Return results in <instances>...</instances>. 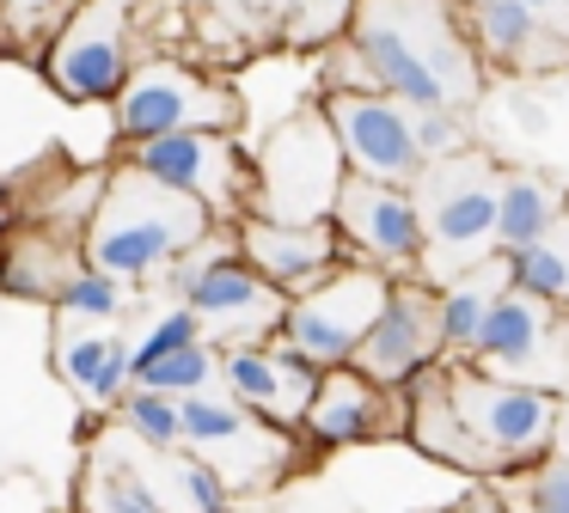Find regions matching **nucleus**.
Listing matches in <instances>:
<instances>
[{
	"label": "nucleus",
	"mask_w": 569,
	"mask_h": 513,
	"mask_svg": "<svg viewBox=\"0 0 569 513\" xmlns=\"http://www.w3.org/2000/svg\"><path fill=\"white\" fill-rule=\"evenodd\" d=\"M405 398H410V434H405L410 446L435 464L490 476V483L539 464L557 446V428H563L557 391L502 379L490 366L466 361V354L422 366L405 385Z\"/></svg>",
	"instance_id": "obj_1"
},
{
	"label": "nucleus",
	"mask_w": 569,
	"mask_h": 513,
	"mask_svg": "<svg viewBox=\"0 0 569 513\" xmlns=\"http://www.w3.org/2000/svg\"><path fill=\"white\" fill-rule=\"evenodd\" d=\"M349 43L373 68L380 92L405 104L471 110L483 98V56L466 31V0H356Z\"/></svg>",
	"instance_id": "obj_2"
},
{
	"label": "nucleus",
	"mask_w": 569,
	"mask_h": 513,
	"mask_svg": "<svg viewBox=\"0 0 569 513\" xmlns=\"http://www.w3.org/2000/svg\"><path fill=\"white\" fill-rule=\"evenodd\" d=\"M221 220L197 202V195H178L166 190L160 178L123 165L117 159L111 178H104V195L92 208L87 232H80V251L87 263L111 269L123 281H148V275H166L190 244H202Z\"/></svg>",
	"instance_id": "obj_3"
},
{
	"label": "nucleus",
	"mask_w": 569,
	"mask_h": 513,
	"mask_svg": "<svg viewBox=\"0 0 569 513\" xmlns=\"http://www.w3.org/2000/svg\"><path fill=\"white\" fill-rule=\"evenodd\" d=\"M422 208V275L453 281L471 263H483V251H496V202H502V165L490 153H453L429 159L422 178L410 183Z\"/></svg>",
	"instance_id": "obj_4"
},
{
	"label": "nucleus",
	"mask_w": 569,
	"mask_h": 513,
	"mask_svg": "<svg viewBox=\"0 0 569 513\" xmlns=\"http://www.w3.org/2000/svg\"><path fill=\"white\" fill-rule=\"evenodd\" d=\"M172 293L202 318V336L233 349V342H270L282 330L288 293H276L258 269L246 263L233 227H214L202 244H190L172 269H166Z\"/></svg>",
	"instance_id": "obj_5"
},
{
	"label": "nucleus",
	"mask_w": 569,
	"mask_h": 513,
	"mask_svg": "<svg viewBox=\"0 0 569 513\" xmlns=\"http://www.w3.org/2000/svg\"><path fill=\"white\" fill-rule=\"evenodd\" d=\"M349 165L337 129L319 104L288 110L263 147L251 153V214L263 220H331L337 190H343Z\"/></svg>",
	"instance_id": "obj_6"
},
{
	"label": "nucleus",
	"mask_w": 569,
	"mask_h": 513,
	"mask_svg": "<svg viewBox=\"0 0 569 513\" xmlns=\"http://www.w3.org/2000/svg\"><path fill=\"white\" fill-rule=\"evenodd\" d=\"M123 165L160 178L178 195H197L221 227H239L251 214V159L233 129H172L153 141H129Z\"/></svg>",
	"instance_id": "obj_7"
},
{
	"label": "nucleus",
	"mask_w": 569,
	"mask_h": 513,
	"mask_svg": "<svg viewBox=\"0 0 569 513\" xmlns=\"http://www.w3.org/2000/svg\"><path fill=\"white\" fill-rule=\"evenodd\" d=\"M111 104H117L111 117L117 147L153 141V134H172V129H239V117H246V98L233 86L209 80L184 61H136Z\"/></svg>",
	"instance_id": "obj_8"
},
{
	"label": "nucleus",
	"mask_w": 569,
	"mask_h": 513,
	"mask_svg": "<svg viewBox=\"0 0 569 513\" xmlns=\"http://www.w3.org/2000/svg\"><path fill=\"white\" fill-rule=\"evenodd\" d=\"M386 293H392V275L349 256L337 275H325L319 288H307V293L288 300L282 330H276V336H282L288 349L307 354L319 373H325V366H343V361H356L361 336H368L373 318L386 312Z\"/></svg>",
	"instance_id": "obj_9"
},
{
	"label": "nucleus",
	"mask_w": 569,
	"mask_h": 513,
	"mask_svg": "<svg viewBox=\"0 0 569 513\" xmlns=\"http://www.w3.org/2000/svg\"><path fill=\"white\" fill-rule=\"evenodd\" d=\"M178 415H184V446L209 452L233 489L239 483L263 489V483H276L282 471H295L300 434H295V428L263 422V415L246 410L239 398H209V391H190V398H178Z\"/></svg>",
	"instance_id": "obj_10"
},
{
	"label": "nucleus",
	"mask_w": 569,
	"mask_h": 513,
	"mask_svg": "<svg viewBox=\"0 0 569 513\" xmlns=\"http://www.w3.org/2000/svg\"><path fill=\"white\" fill-rule=\"evenodd\" d=\"M466 361L490 366L502 379H520V385H539L569 398V312L532 300V293L502 288L483 318V336Z\"/></svg>",
	"instance_id": "obj_11"
},
{
	"label": "nucleus",
	"mask_w": 569,
	"mask_h": 513,
	"mask_svg": "<svg viewBox=\"0 0 569 513\" xmlns=\"http://www.w3.org/2000/svg\"><path fill=\"white\" fill-rule=\"evenodd\" d=\"M295 434H300V452H343V446H373V440H405L410 398H405V385L368 379L356 361L325 366Z\"/></svg>",
	"instance_id": "obj_12"
},
{
	"label": "nucleus",
	"mask_w": 569,
	"mask_h": 513,
	"mask_svg": "<svg viewBox=\"0 0 569 513\" xmlns=\"http://www.w3.org/2000/svg\"><path fill=\"white\" fill-rule=\"evenodd\" d=\"M331 220L356 263H373L386 275H422L429 232H422V208L410 183H380V178H356L349 171L343 190H337Z\"/></svg>",
	"instance_id": "obj_13"
},
{
	"label": "nucleus",
	"mask_w": 569,
	"mask_h": 513,
	"mask_svg": "<svg viewBox=\"0 0 569 513\" xmlns=\"http://www.w3.org/2000/svg\"><path fill=\"white\" fill-rule=\"evenodd\" d=\"M129 24L117 0H80L43 49V80L68 104H111L129 80Z\"/></svg>",
	"instance_id": "obj_14"
},
{
	"label": "nucleus",
	"mask_w": 569,
	"mask_h": 513,
	"mask_svg": "<svg viewBox=\"0 0 569 513\" xmlns=\"http://www.w3.org/2000/svg\"><path fill=\"white\" fill-rule=\"evenodd\" d=\"M319 110L331 117L343 165L356 178H380V183H417L422 178V147L410 129V104L392 92H325Z\"/></svg>",
	"instance_id": "obj_15"
},
{
	"label": "nucleus",
	"mask_w": 569,
	"mask_h": 513,
	"mask_svg": "<svg viewBox=\"0 0 569 513\" xmlns=\"http://www.w3.org/2000/svg\"><path fill=\"white\" fill-rule=\"evenodd\" d=\"M447 361V336H441V288L429 275H392L386 312L373 318V330L361 336L356 366L380 385H410L422 366Z\"/></svg>",
	"instance_id": "obj_16"
},
{
	"label": "nucleus",
	"mask_w": 569,
	"mask_h": 513,
	"mask_svg": "<svg viewBox=\"0 0 569 513\" xmlns=\"http://www.w3.org/2000/svg\"><path fill=\"white\" fill-rule=\"evenodd\" d=\"M239 251H246V263L258 269L263 281H270L276 293H307L319 288L325 275H337V269L349 263V244L343 232H337V220H263V214H246L233 227Z\"/></svg>",
	"instance_id": "obj_17"
},
{
	"label": "nucleus",
	"mask_w": 569,
	"mask_h": 513,
	"mask_svg": "<svg viewBox=\"0 0 569 513\" xmlns=\"http://www.w3.org/2000/svg\"><path fill=\"white\" fill-rule=\"evenodd\" d=\"M221 379L263 422L300 428V415L312 403V385H319V366L300 349H288L282 336H270V342H233V349H221Z\"/></svg>",
	"instance_id": "obj_18"
},
{
	"label": "nucleus",
	"mask_w": 569,
	"mask_h": 513,
	"mask_svg": "<svg viewBox=\"0 0 569 513\" xmlns=\"http://www.w3.org/2000/svg\"><path fill=\"white\" fill-rule=\"evenodd\" d=\"M466 31L496 73H551L569 61V31L527 0H466Z\"/></svg>",
	"instance_id": "obj_19"
},
{
	"label": "nucleus",
	"mask_w": 569,
	"mask_h": 513,
	"mask_svg": "<svg viewBox=\"0 0 569 513\" xmlns=\"http://www.w3.org/2000/svg\"><path fill=\"white\" fill-rule=\"evenodd\" d=\"M56 373L74 385L80 403H92V410H111V403H123V391L136 385L129 379V342L104 336V330H68V336H56Z\"/></svg>",
	"instance_id": "obj_20"
},
{
	"label": "nucleus",
	"mask_w": 569,
	"mask_h": 513,
	"mask_svg": "<svg viewBox=\"0 0 569 513\" xmlns=\"http://www.w3.org/2000/svg\"><path fill=\"white\" fill-rule=\"evenodd\" d=\"M74 263H87V251L50 232H19V239H0V293L13 300H56L62 281L74 275Z\"/></svg>",
	"instance_id": "obj_21"
},
{
	"label": "nucleus",
	"mask_w": 569,
	"mask_h": 513,
	"mask_svg": "<svg viewBox=\"0 0 569 513\" xmlns=\"http://www.w3.org/2000/svg\"><path fill=\"white\" fill-rule=\"evenodd\" d=\"M508 288V269H502V251L490 263H471L466 275L441 281V336H447V354H471L483 336V318H490L496 293Z\"/></svg>",
	"instance_id": "obj_22"
},
{
	"label": "nucleus",
	"mask_w": 569,
	"mask_h": 513,
	"mask_svg": "<svg viewBox=\"0 0 569 513\" xmlns=\"http://www.w3.org/2000/svg\"><path fill=\"white\" fill-rule=\"evenodd\" d=\"M563 220L557 190L539 171H502V202H496V251H527Z\"/></svg>",
	"instance_id": "obj_23"
},
{
	"label": "nucleus",
	"mask_w": 569,
	"mask_h": 513,
	"mask_svg": "<svg viewBox=\"0 0 569 513\" xmlns=\"http://www.w3.org/2000/svg\"><path fill=\"white\" fill-rule=\"evenodd\" d=\"M502 269H508V288L515 293H532V300L569 312V220H557L527 251H502Z\"/></svg>",
	"instance_id": "obj_24"
},
{
	"label": "nucleus",
	"mask_w": 569,
	"mask_h": 513,
	"mask_svg": "<svg viewBox=\"0 0 569 513\" xmlns=\"http://www.w3.org/2000/svg\"><path fill=\"white\" fill-rule=\"evenodd\" d=\"M246 7L276 19V37L288 49H325L356 19V0H246Z\"/></svg>",
	"instance_id": "obj_25"
},
{
	"label": "nucleus",
	"mask_w": 569,
	"mask_h": 513,
	"mask_svg": "<svg viewBox=\"0 0 569 513\" xmlns=\"http://www.w3.org/2000/svg\"><path fill=\"white\" fill-rule=\"evenodd\" d=\"M123 305H129L123 275H111V269H99V263H80L74 275L62 281V293H56V312H62L68 324H111V318H123Z\"/></svg>",
	"instance_id": "obj_26"
},
{
	"label": "nucleus",
	"mask_w": 569,
	"mask_h": 513,
	"mask_svg": "<svg viewBox=\"0 0 569 513\" xmlns=\"http://www.w3.org/2000/svg\"><path fill=\"white\" fill-rule=\"evenodd\" d=\"M117 410H123L129 440H141L148 452L184 446V415H178V398H172V391H160V385H129Z\"/></svg>",
	"instance_id": "obj_27"
},
{
	"label": "nucleus",
	"mask_w": 569,
	"mask_h": 513,
	"mask_svg": "<svg viewBox=\"0 0 569 513\" xmlns=\"http://www.w3.org/2000/svg\"><path fill=\"white\" fill-rule=\"evenodd\" d=\"M80 0H0V56L50 49V37L68 24Z\"/></svg>",
	"instance_id": "obj_28"
},
{
	"label": "nucleus",
	"mask_w": 569,
	"mask_h": 513,
	"mask_svg": "<svg viewBox=\"0 0 569 513\" xmlns=\"http://www.w3.org/2000/svg\"><path fill=\"white\" fill-rule=\"evenodd\" d=\"M214 379H221V354H214L209 336H197V342H184V349L160 354L153 366H141L136 385H160V391H172V398H190V391H209Z\"/></svg>",
	"instance_id": "obj_29"
},
{
	"label": "nucleus",
	"mask_w": 569,
	"mask_h": 513,
	"mask_svg": "<svg viewBox=\"0 0 569 513\" xmlns=\"http://www.w3.org/2000/svg\"><path fill=\"white\" fill-rule=\"evenodd\" d=\"M508 507L515 513H569V446H551L539 464L515 471Z\"/></svg>",
	"instance_id": "obj_30"
},
{
	"label": "nucleus",
	"mask_w": 569,
	"mask_h": 513,
	"mask_svg": "<svg viewBox=\"0 0 569 513\" xmlns=\"http://www.w3.org/2000/svg\"><path fill=\"white\" fill-rule=\"evenodd\" d=\"M92 513H184L136 471V464H111L99 476V495H92Z\"/></svg>",
	"instance_id": "obj_31"
},
{
	"label": "nucleus",
	"mask_w": 569,
	"mask_h": 513,
	"mask_svg": "<svg viewBox=\"0 0 569 513\" xmlns=\"http://www.w3.org/2000/svg\"><path fill=\"white\" fill-rule=\"evenodd\" d=\"M410 129H417L422 159H453L471 147V117L447 104H410Z\"/></svg>",
	"instance_id": "obj_32"
},
{
	"label": "nucleus",
	"mask_w": 569,
	"mask_h": 513,
	"mask_svg": "<svg viewBox=\"0 0 569 513\" xmlns=\"http://www.w3.org/2000/svg\"><path fill=\"white\" fill-rule=\"evenodd\" d=\"M197 336H202V318L190 312L184 300H178V305H166V312L148 324V336H141L136 349H129V379H136L141 366H153L160 354H172V349H184V342H197Z\"/></svg>",
	"instance_id": "obj_33"
},
{
	"label": "nucleus",
	"mask_w": 569,
	"mask_h": 513,
	"mask_svg": "<svg viewBox=\"0 0 569 513\" xmlns=\"http://www.w3.org/2000/svg\"><path fill=\"white\" fill-rule=\"evenodd\" d=\"M178 489H184L190 513H233V483L221 476L214 459H184L178 464Z\"/></svg>",
	"instance_id": "obj_34"
},
{
	"label": "nucleus",
	"mask_w": 569,
	"mask_h": 513,
	"mask_svg": "<svg viewBox=\"0 0 569 513\" xmlns=\"http://www.w3.org/2000/svg\"><path fill=\"white\" fill-rule=\"evenodd\" d=\"M508 117L520 122V134H545V104H532V98H508Z\"/></svg>",
	"instance_id": "obj_35"
},
{
	"label": "nucleus",
	"mask_w": 569,
	"mask_h": 513,
	"mask_svg": "<svg viewBox=\"0 0 569 513\" xmlns=\"http://www.w3.org/2000/svg\"><path fill=\"white\" fill-rule=\"evenodd\" d=\"M453 513H515L508 501H496V495H471V501H459Z\"/></svg>",
	"instance_id": "obj_36"
},
{
	"label": "nucleus",
	"mask_w": 569,
	"mask_h": 513,
	"mask_svg": "<svg viewBox=\"0 0 569 513\" xmlns=\"http://www.w3.org/2000/svg\"><path fill=\"white\" fill-rule=\"evenodd\" d=\"M527 7H532V12H545L551 24H563V31H569V0H527Z\"/></svg>",
	"instance_id": "obj_37"
},
{
	"label": "nucleus",
	"mask_w": 569,
	"mask_h": 513,
	"mask_svg": "<svg viewBox=\"0 0 569 513\" xmlns=\"http://www.w3.org/2000/svg\"><path fill=\"white\" fill-rule=\"evenodd\" d=\"M19 214V202H13V183H0V232H7V220Z\"/></svg>",
	"instance_id": "obj_38"
},
{
	"label": "nucleus",
	"mask_w": 569,
	"mask_h": 513,
	"mask_svg": "<svg viewBox=\"0 0 569 513\" xmlns=\"http://www.w3.org/2000/svg\"><path fill=\"white\" fill-rule=\"evenodd\" d=\"M557 440H563V446H569V403H563V428H557Z\"/></svg>",
	"instance_id": "obj_39"
},
{
	"label": "nucleus",
	"mask_w": 569,
	"mask_h": 513,
	"mask_svg": "<svg viewBox=\"0 0 569 513\" xmlns=\"http://www.w3.org/2000/svg\"><path fill=\"white\" fill-rule=\"evenodd\" d=\"M563 220H569V190H563Z\"/></svg>",
	"instance_id": "obj_40"
}]
</instances>
